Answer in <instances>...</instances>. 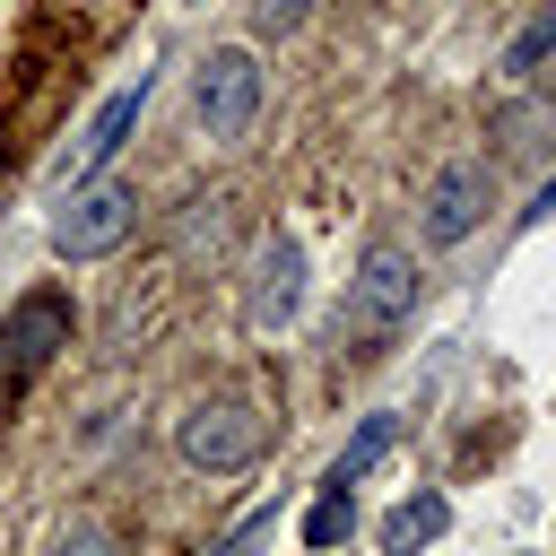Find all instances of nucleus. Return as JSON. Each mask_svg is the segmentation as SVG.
<instances>
[{"label": "nucleus", "instance_id": "nucleus-9", "mask_svg": "<svg viewBox=\"0 0 556 556\" xmlns=\"http://www.w3.org/2000/svg\"><path fill=\"white\" fill-rule=\"evenodd\" d=\"M391 434H400V417H391V408H374V417H365V426L348 434V452L330 460V478H321V486H356V478H365V469H374V460L391 452Z\"/></svg>", "mask_w": 556, "mask_h": 556}, {"label": "nucleus", "instance_id": "nucleus-8", "mask_svg": "<svg viewBox=\"0 0 556 556\" xmlns=\"http://www.w3.org/2000/svg\"><path fill=\"white\" fill-rule=\"evenodd\" d=\"M139 113H148V70H139L122 96H104V104H96V122H87V130H78V148H70V174H78V182H87V174H104V165L130 148Z\"/></svg>", "mask_w": 556, "mask_h": 556}, {"label": "nucleus", "instance_id": "nucleus-2", "mask_svg": "<svg viewBox=\"0 0 556 556\" xmlns=\"http://www.w3.org/2000/svg\"><path fill=\"white\" fill-rule=\"evenodd\" d=\"M261 52L252 43H217L208 61H200V78H191V113H200V130L226 148V139H243L252 122H261Z\"/></svg>", "mask_w": 556, "mask_h": 556}, {"label": "nucleus", "instance_id": "nucleus-13", "mask_svg": "<svg viewBox=\"0 0 556 556\" xmlns=\"http://www.w3.org/2000/svg\"><path fill=\"white\" fill-rule=\"evenodd\" d=\"M252 26L261 35H295L304 26V0H252Z\"/></svg>", "mask_w": 556, "mask_h": 556}, {"label": "nucleus", "instance_id": "nucleus-7", "mask_svg": "<svg viewBox=\"0 0 556 556\" xmlns=\"http://www.w3.org/2000/svg\"><path fill=\"white\" fill-rule=\"evenodd\" d=\"M478 217H486V165H478V156H452V165L426 182L417 226H426V243H469Z\"/></svg>", "mask_w": 556, "mask_h": 556}, {"label": "nucleus", "instance_id": "nucleus-4", "mask_svg": "<svg viewBox=\"0 0 556 556\" xmlns=\"http://www.w3.org/2000/svg\"><path fill=\"white\" fill-rule=\"evenodd\" d=\"M70 339H78V304H70L61 287H35V295H17V304L0 313V365H9L17 382H35Z\"/></svg>", "mask_w": 556, "mask_h": 556}, {"label": "nucleus", "instance_id": "nucleus-14", "mask_svg": "<svg viewBox=\"0 0 556 556\" xmlns=\"http://www.w3.org/2000/svg\"><path fill=\"white\" fill-rule=\"evenodd\" d=\"M521 217H530V226H547V217H556V182H539V200H530Z\"/></svg>", "mask_w": 556, "mask_h": 556}, {"label": "nucleus", "instance_id": "nucleus-1", "mask_svg": "<svg viewBox=\"0 0 556 556\" xmlns=\"http://www.w3.org/2000/svg\"><path fill=\"white\" fill-rule=\"evenodd\" d=\"M174 452L191 469H208V478H235V469H252L269 452V417L252 400H191L182 426H174Z\"/></svg>", "mask_w": 556, "mask_h": 556}, {"label": "nucleus", "instance_id": "nucleus-3", "mask_svg": "<svg viewBox=\"0 0 556 556\" xmlns=\"http://www.w3.org/2000/svg\"><path fill=\"white\" fill-rule=\"evenodd\" d=\"M130 226H139V191L87 174V191H70V208L52 217V252L61 261H104V252L130 243Z\"/></svg>", "mask_w": 556, "mask_h": 556}, {"label": "nucleus", "instance_id": "nucleus-12", "mask_svg": "<svg viewBox=\"0 0 556 556\" xmlns=\"http://www.w3.org/2000/svg\"><path fill=\"white\" fill-rule=\"evenodd\" d=\"M547 52H556V0H547V9H539V17L513 35V43H504V78H530Z\"/></svg>", "mask_w": 556, "mask_h": 556}, {"label": "nucleus", "instance_id": "nucleus-15", "mask_svg": "<svg viewBox=\"0 0 556 556\" xmlns=\"http://www.w3.org/2000/svg\"><path fill=\"white\" fill-rule=\"evenodd\" d=\"M9 408H17V374L0 365V426H9Z\"/></svg>", "mask_w": 556, "mask_h": 556}, {"label": "nucleus", "instance_id": "nucleus-10", "mask_svg": "<svg viewBox=\"0 0 556 556\" xmlns=\"http://www.w3.org/2000/svg\"><path fill=\"white\" fill-rule=\"evenodd\" d=\"M443 521H452V504H443V495H408V504L382 521V547H417V539H434Z\"/></svg>", "mask_w": 556, "mask_h": 556}, {"label": "nucleus", "instance_id": "nucleus-11", "mask_svg": "<svg viewBox=\"0 0 556 556\" xmlns=\"http://www.w3.org/2000/svg\"><path fill=\"white\" fill-rule=\"evenodd\" d=\"M348 530H356V495L348 486H321V504L304 513V547H339Z\"/></svg>", "mask_w": 556, "mask_h": 556}, {"label": "nucleus", "instance_id": "nucleus-5", "mask_svg": "<svg viewBox=\"0 0 556 556\" xmlns=\"http://www.w3.org/2000/svg\"><path fill=\"white\" fill-rule=\"evenodd\" d=\"M417 313V261L400 252V243H374L365 261H356V287H348V330L356 339H382V330H400Z\"/></svg>", "mask_w": 556, "mask_h": 556}, {"label": "nucleus", "instance_id": "nucleus-6", "mask_svg": "<svg viewBox=\"0 0 556 556\" xmlns=\"http://www.w3.org/2000/svg\"><path fill=\"white\" fill-rule=\"evenodd\" d=\"M295 304H304V243L269 226V235L252 243V269H243V321H252V330H287Z\"/></svg>", "mask_w": 556, "mask_h": 556}]
</instances>
